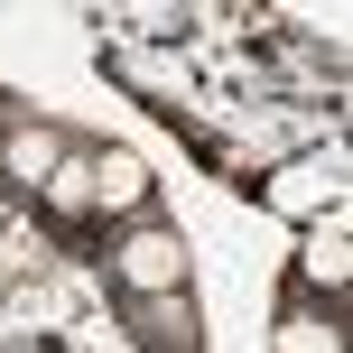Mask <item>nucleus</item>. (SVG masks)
I'll use <instances>...</instances> for the list:
<instances>
[{
  "mask_svg": "<svg viewBox=\"0 0 353 353\" xmlns=\"http://www.w3.org/2000/svg\"><path fill=\"white\" fill-rule=\"evenodd\" d=\"M112 279H121V298H176L195 279V251L168 214H140V223L112 232Z\"/></svg>",
  "mask_w": 353,
  "mask_h": 353,
  "instance_id": "obj_1",
  "label": "nucleus"
},
{
  "mask_svg": "<svg viewBox=\"0 0 353 353\" xmlns=\"http://www.w3.org/2000/svg\"><path fill=\"white\" fill-rule=\"evenodd\" d=\"M261 205L288 214V223H325V214H344V159H335V149H307V159L270 168V176H261Z\"/></svg>",
  "mask_w": 353,
  "mask_h": 353,
  "instance_id": "obj_2",
  "label": "nucleus"
},
{
  "mask_svg": "<svg viewBox=\"0 0 353 353\" xmlns=\"http://www.w3.org/2000/svg\"><path fill=\"white\" fill-rule=\"evenodd\" d=\"M298 298H316V307H335L344 316V288H353V223L344 214H325V223H307V242H298Z\"/></svg>",
  "mask_w": 353,
  "mask_h": 353,
  "instance_id": "obj_3",
  "label": "nucleus"
},
{
  "mask_svg": "<svg viewBox=\"0 0 353 353\" xmlns=\"http://www.w3.org/2000/svg\"><path fill=\"white\" fill-rule=\"evenodd\" d=\"M65 149H74V140H65L56 121H19V112H10V121H0V195H28V205H37V186L56 176Z\"/></svg>",
  "mask_w": 353,
  "mask_h": 353,
  "instance_id": "obj_4",
  "label": "nucleus"
},
{
  "mask_svg": "<svg viewBox=\"0 0 353 353\" xmlns=\"http://www.w3.org/2000/svg\"><path fill=\"white\" fill-rule=\"evenodd\" d=\"M149 195H159V176L140 149H93V223H140V214H159Z\"/></svg>",
  "mask_w": 353,
  "mask_h": 353,
  "instance_id": "obj_5",
  "label": "nucleus"
},
{
  "mask_svg": "<svg viewBox=\"0 0 353 353\" xmlns=\"http://www.w3.org/2000/svg\"><path fill=\"white\" fill-rule=\"evenodd\" d=\"M130 335H140V353H205L195 288H176V298H130Z\"/></svg>",
  "mask_w": 353,
  "mask_h": 353,
  "instance_id": "obj_6",
  "label": "nucleus"
},
{
  "mask_svg": "<svg viewBox=\"0 0 353 353\" xmlns=\"http://www.w3.org/2000/svg\"><path fill=\"white\" fill-rule=\"evenodd\" d=\"M270 353H344V316H335V307H316V298H298V288H288L279 325H270Z\"/></svg>",
  "mask_w": 353,
  "mask_h": 353,
  "instance_id": "obj_7",
  "label": "nucleus"
},
{
  "mask_svg": "<svg viewBox=\"0 0 353 353\" xmlns=\"http://www.w3.org/2000/svg\"><path fill=\"white\" fill-rule=\"evenodd\" d=\"M37 214L47 223H93V149H65L56 176L37 186Z\"/></svg>",
  "mask_w": 353,
  "mask_h": 353,
  "instance_id": "obj_8",
  "label": "nucleus"
},
{
  "mask_svg": "<svg viewBox=\"0 0 353 353\" xmlns=\"http://www.w3.org/2000/svg\"><path fill=\"white\" fill-rule=\"evenodd\" d=\"M37 270H47V232L10 223V232H0V279H37Z\"/></svg>",
  "mask_w": 353,
  "mask_h": 353,
  "instance_id": "obj_9",
  "label": "nucleus"
},
{
  "mask_svg": "<svg viewBox=\"0 0 353 353\" xmlns=\"http://www.w3.org/2000/svg\"><path fill=\"white\" fill-rule=\"evenodd\" d=\"M0 121H10V103H0Z\"/></svg>",
  "mask_w": 353,
  "mask_h": 353,
  "instance_id": "obj_10",
  "label": "nucleus"
}]
</instances>
